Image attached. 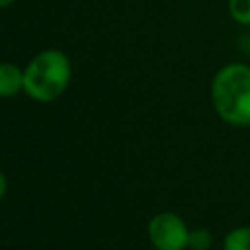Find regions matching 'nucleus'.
<instances>
[{
  "mask_svg": "<svg viewBox=\"0 0 250 250\" xmlns=\"http://www.w3.org/2000/svg\"><path fill=\"white\" fill-rule=\"evenodd\" d=\"M211 104L215 113L232 127H250V66L229 62L211 80Z\"/></svg>",
  "mask_w": 250,
  "mask_h": 250,
  "instance_id": "nucleus-1",
  "label": "nucleus"
},
{
  "mask_svg": "<svg viewBox=\"0 0 250 250\" xmlns=\"http://www.w3.org/2000/svg\"><path fill=\"white\" fill-rule=\"evenodd\" d=\"M70 78V59L59 49H43L23 66V94L33 102L49 104L66 92Z\"/></svg>",
  "mask_w": 250,
  "mask_h": 250,
  "instance_id": "nucleus-2",
  "label": "nucleus"
},
{
  "mask_svg": "<svg viewBox=\"0 0 250 250\" xmlns=\"http://www.w3.org/2000/svg\"><path fill=\"white\" fill-rule=\"evenodd\" d=\"M189 229L186 221L172 211H162L148 221L146 234L154 250H186L189 248Z\"/></svg>",
  "mask_w": 250,
  "mask_h": 250,
  "instance_id": "nucleus-3",
  "label": "nucleus"
},
{
  "mask_svg": "<svg viewBox=\"0 0 250 250\" xmlns=\"http://www.w3.org/2000/svg\"><path fill=\"white\" fill-rule=\"evenodd\" d=\"M23 92V68L16 62H2L0 64V96L14 98Z\"/></svg>",
  "mask_w": 250,
  "mask_h": 250,
  "instance_id": "nucleus-4",
  "label": "nucleus"
},
{
  "mask_svg": "<svg viewBox=\"0 0 250 250\" xmlns=\"http://www.w3.org/2000/svg\"><path fill=\"white\" fill-rule=\"evenodd\" d=\"M223 250H250V227L230 229L223 238Z\"/></svg>",
  "mask_w": 250,
  "mask_h": 250,
  "instance_id": "nucleus-5",
  "label": "nucleus"
},
{
  "mask_svg": "<svg viewBox=\"0 0 250 250\" xmlns=\"http://www.w3.org/2000/svg\"><path fill=\"white\" fill-rule=\"evenodd\" d=\"M227 10L236 23L250 25V0H227Z\"/></svg>",
  "mask_w": 250,
  "mask_h": 250,
  "instance_id": "nucleus-6",
  "label": "nucleus"
},
{
  "mask_svg": "<svg viewBox=\"0 0 250 250\" xmlns=\"http://www.w3.org/2000/svg\"><path fill=\"white\" fill-rule=\"evenodd\" d=\"M213 244V236L207 229H193L189 232V248L191 250H209Z\"/></svg>",
  "mask_w": 250,
  "mask_h": 250,
  "instance_id": "nucleus-7",
  "label": "nucleus"
},
{
  "mask_svg": "<svg viewBox=\"0 0 250 250\" xmlns=\"http://www.w3.org/2000/svg\"><path fill=\"white\" fill-rule=\"evenodd\" d=\"M14 2H16V0H0V6H2V8H10Z\"/></svg>",
  "mask_w": 250,
  "mask_h": 250,
  "instance_id": "nucleus-8",
  "label": "nucleus"
}]
</instances>
